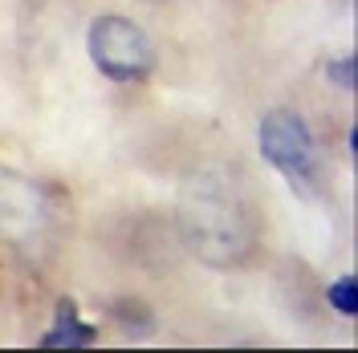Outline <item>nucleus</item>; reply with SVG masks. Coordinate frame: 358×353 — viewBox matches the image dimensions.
Wrapping results in <instances>:
<instances>
[{
	"label": "nucleus",
	"instance_id": "obj_1",
	"mask_svg": "<svg viewBox=\"0 0 358 353\" xmlns=\"http://www.w3.org/2000/svg\"><path fill=\"white\" fill-rule=\"evenodd\" d=\"M179 232L203 264H241L252 252V240H257L252 207H248V195L241 191V183L220 167L196 171L179 191Z\"/></svg>",
	"mask_w": 358,
	"mask_h": 353
},
{
	"label": "nucleus",
	"instance_id": "obj_2",
	"mask_svg": "<svg viewBox=\"0 0 358 353\" xmlns=\"http://www.w3.org/2000/svg\"><path fill=\"white\" fill-rule=\"evenodd\" d=\"M90 61L110 82H143L155 66V45L143 24L127 17H98L86 33Z\"/></svg>",
	"mask_w": 358,
	"mask_h": 353
},
{
	"label": "nucleus",
	"instance_id": "obj_3",
	"mask_svg": "<svg viewBox=\"0 0 358 353\" xmlns=\"http://www.w3.org/2000/svg\"><path fill=\"white\" fill-rule=\"evenodd\" d=\"M261 155L273 163L293 187H310L313 179V134L306 118L293 110H268L261 118Z\"/></svg>",
	"mask_w": 358,
	"mask_h": 353
},
{
	"label": "nucleus",
	"instance_id": "obj_4",
	"mask_svg": "<svg viewBox=\"0 0 358 353\" xmlns=\"http://www.w3.org/2000/svg\"><path fill=\"white\" fill-rule=\"evenodd\" d=\"M29 220L41 227L45 223V199L33 183L24 179H4L0 183V236L4 240H24V227L21 220Z\"/></svg>",
	"mask_w": 358,
	"mask_h": 353
},
{
	"label": "nucleus",
	"instance_id": "obj_5",
	"mask_svg": "<svg viewBox=\"0 0 358 353\" xmlns=\"http://www.w3.org/2000/svg\"><path fill=\"white\" fill-rule=\"evenodd\" d=\"M86 345H94V325L78 317L73 301H62L53 329L41 337V350H86Z\"/></svg>",
	"mask_w": 358,
	"mask_h": 353
},
{
	"label": "nucleus",
	"instance_id": "obj_6",
	"mask_svg": "<svg viewBox=\"0 0 358 353\" xmlns=\"http://www.w3.org/2000/svg\"><path fill=\"white\" fill-rule=\"evenodd\" d=\"M326 296H330V305H334L338 313H346V317H355L358 313V280L355 276H338Z\"/></svg>",
	"mask_w": 358,
	"mask_h": 353
},
{
	"label": "nucleus",
	"instance_id": "obj_7",
	"mask_svg": "<svg viewBox=\"0 0 358 353\" xmlns=\"http://www.w3.org/2000/svg\"><path fill=\"white\" fill-rule=\"evenodd\" d=\"M330 82H338L342 89H355V57L330 61Z\"/></svg>",
	"mask_w": 358,
	"mask_h": 353
}]
</instances>
